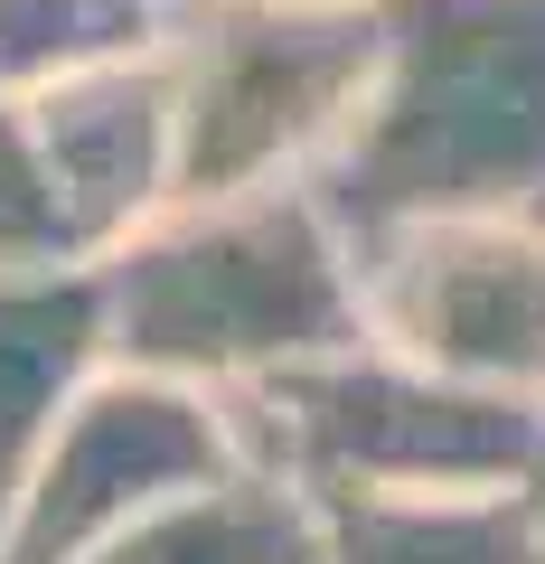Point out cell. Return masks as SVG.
Masks as SVG:
<instances>
[{"instance_id": "6da1fadb", "label": "cell", "mask_w": 545, "mask_h": 564, "mask_svg": "<svg viewBox=\"0 0 545 564\" xmlns=\"http://www.w3.org/2000/svg\"><path fill=\"white\" fill-rule=\"evenodd\" d=\"M103 321H113V367L244 395L283 367L367 339L358 236L329 217L310 180L179 198L103 254Z\"/></svg>"}, {"instance_id": "7a4b0ae2", "label": "cell", "mask_w": 545, "mask_h": 564, "mask_svg": "<svg viewBox=\"0 0 545 564\" xmlns=\"http://www.w3.org/2000/svg\"><path fill=\"white\" fill-rule=\"evenodd\" d=\"M385 66L320 198L348 236L545 217V0H377Z\"/></svg>"}, {"instance_id": "3957f363", "label": "cell", "mask_w": 545, "mask_h": 564, "mask_svg": "<svg viewBox=\"0 0 545 564\" xmlns=\"http://www.w3.org/2000/svg\"><path fill=\"white\" fill-rule=\"evenodd\" d=\"M226 414H236L244 462L292 480L320 508L545 489V404L433 377L385 339L283 367V377L226 395Z\"/></svg>"}, {"instance_id": "277c9868", "label": "cell", "mask_w": 545, "mask_h": 564, "mask_svg": "<svg viewBox=\"0 0 545 564\" xmlns=\"http://www.w3.org/2000/svg\"><path fill=\"white\" fill-rule=\"evenodd\" d=\"M385 66L377 0H207L170 39L179 198L320 180L348 151Z\"/></svg>"}, {"instance_id": "5b68a950", "label": "cell", "mask_w": 545, "mask_h": 564, "mask_svg": "<svg viewBox=\"0 0 545 564\" xmlns=\"http://www.w3.org/2000/svg\"><path fill=\"white\" fill-rule=\"evenodd\" d=\"M236 462L244 443L226 395L151 377V367H103L29 470L20 508L0 527V564H85L103 536L170 508L179 489L226 480Z\"/></svg>"}, {"instance_id": "8992f818", "label": "cell", "mask_w": 545, "mask_h": 564, "mask_svg": "<svg viewBox=\"0 0 545 564\" xmlns=\"http://www.w3.org/2000/svg\"><path fill=\"white\" fill-rule=\"evenodd\" d=\"M367 339L545 404V217H414L358 236Z\"/></svg>"}, {"instance_id": "52a82bcc", "label": "cell", "mask_w": 545, "mask_h": 564, "mask_svg": "<svg viewBox=\"0 0 545 564\" xmlns=\"http://www.w3.org/2000/svg\"><path fill=\"white\" fill-rule=\"evenodd\" d=\"M29 113H39L47 170H57L66 217H76L95 263L113 245H132L161 207H179V76H170V47L76 66V76L39 85Z\"/></svg>"}, {"instance_id": "ba28073f", "label": "cell", "mask_w": 545, "mask_h": 564, "mask_svg": "<svg viewBox=\"0 0 545 564\" xmlns=\"http://www.w3.org/2000/svg\"><path fill=\"white\" fill-rule=\"evenodd\" d=\"M113 367V321H103V263H57V273H0V527L20 508L39 452L57 443L66 404Z\"/></svg>"}, {"instance_id": "9c48e42d", "label": "cell", "mask_w": 545, "mask_h": 564, "mask_svg": "<svg viewBox=\"0 0 545 564\" xmlns=\"http://www.w3.org/2000/svg\"><path fill=\"white\" fill-rule=\"evenodd\" d=\"M85 564H329V508L273 470L236 462L226 480L179 489L170 508L103 536Z\"/></svg>"}, {"instance_id": "30bf717a", "label": "cell", "mask_w": 545, "mask_h": 564, "mask_svg": "<svg viewBox=\"0 0 545 564\" xmlns=\"http://www.w3.org/2000/svg\"><path fill=\"white\" fill-rule=\"evenodd\" d=\"M329 564H545V489L489 499H339Z\"/></svg>"}, {"instance_id": "8fae6325", "label": "cell", "mask_w": 545, "mask_h": 564, "mask_svg": "<svg viewBox=\"0 0 545 564\" xmlns=\"http://www.w3.org/2000/svg\"><path fill=\"white\" fill-rule=\"evenodd\" d=\"M207 0H0V95H39L103 57L170 47Z\"/></svg>"}, {"instance_id": "7c38bea8", "label": "cell", "mask_w": 545, "mask_h": 564, "mask_svg": "<svg viewBox=\"0 0 545 564\" xmlns=\"http://www.w3.org/2000/svg\"><path fill=\"white\" fill-rule=\"evenodd\" d=\"M57 263H95V254L66 217L29 95H0V273H57Z\"/></svg>"}]
</instances>
